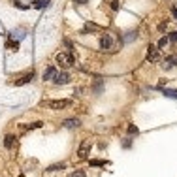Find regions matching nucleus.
I'll return each mask as SVG.
<instances>
[{"label":"nucleus","instance_id":"f257e3e1","mask_svg":"<svg viewBox=\"0 0 177 177\" xmlns=\"http://www.w3.org/2000/svg\"><path fill=\"white\" fill-rule=\"evenodd\" d=\"M42 106H45L49 109H66V107H70L72 106V100H66V98H60V100H43Z\"/></svg>","mask_w":177,"mask_h":177},{"label":"nucleus","instance_id":"f03ea898","mask_svg":"<svg viewBox=\"0 0 177 177\" xmlns=\"http://www.w3.org/2000/svg\"><path fill=\"white\" fill-rule=\"evenodd\" d=\"M91 149H92V141L91 139H83L79 149H77V157H79L81 160L88 158V154H91Z\"/></svg>","mask_w":177,"mask_h":177},{"label":"nucleus","instance_id":"7ed1b4c3","mask_svg":"<svg viewBox=\"0 0 177 177\" xmlns=\"http://www.w3.org/2000/svg\"><path fill=\"white\" fill-rule=\"evenodd\" d=\"M57 62L62 68H70V66H74V55L70 51L68 53H57Z\"/></svg>","mask_w":177,"mask_h":177},{"label":"nucleus","instance_id":"20e7f679","mask_svg":"<svg viewBox=\"0 0 177 177\" xmlns=\"http://www.w3.org/2000/svg\"><path fill=\"white\" fill-rule=\"evenodd\" d=\"M100 49H104V51H111L113 49V38H111V34H102V38H100Z\"/></svg>","mask_w":177,"mask_h":177},{"label":"nucleus","instance_id":"39448f33","mask_svg":"<svg viewBox=\"0 0 177 177\" xmlns=\"http://www.w3.org/2000/svg\"><path fill=\"white\" fill-rule=\"evenodd\" d=\"M34 75H36V74H34V70H30L28 74H25L23 77H19V79L15 81V87H23V85H27V83H30L32 79H34Z\"/></svg>","mask_w":177,"mask_h":177},{"label":"nucleus","instance_id":"423d86ee","mask_svg":"<svg viewBox=\"0 0 177 177\" xmlns=\"http://www.w3.org/2000/svg\"><path fill=\"white\" fill-rule=\"evenodd\" d=\"M147 60H149V62H154V60H158V49L154 47L153 43H151V45L147 47Z\"/></svg>","mask_w":177,"mask_h":177},{"label":"nucleus","instance_id":"0eeeda50","mask_svg":"<svg viewBox=\"0 0 177 177\" xmlns=\"http://www.w3.org/2000/svg\"><path fill=\"white\" fill-rule=\"evenodd\" d=\"M57 85H66V83H70V74H66V72H62V74H57L55 75V79H53Z\"/></svg>","mask_w":177,"mask_h":177},{"label":"nucleus","instance_id":"6e6552de","mask_svg":"<svg viewBox=\"0 0 177 177\" xmlns=\"http://www.w3.org/2000/svg\"><path fill=\"white\" fill-rule=\"evenodd\" d=\"M55 75H57V68H55V66H49V68H45V72H43V81H53Z\"/></svg>","mask_w":177,"mask_h":177},{"label":"nucleus","instance_id":"1a4fd4ad","mask_svg":"<svg viewBox=\"0 0 177 177\" xmlns=\"http://www.w3.org/2000/svg\"><path fill=\"white\" fill-rule=\"evenodd\" d=\"M162 66H164L166 70H170V68H173V66H177V55H173V57H166Z\"/></svg>","mask_w":177,"mask_h":177},{"label":"nucleus","instance_id":"9d476101","mask_svg":"<svg viewBox=\"0 0 177 177\" xmlns=\"http://www.w3.org/2000/svg\"><path fill=\"white\" fill-rule=\"evenodd\" d=\"M79 125H81V121H79V119H66L64 123H62L64 128H77Z\"/></svg>","mask_w":177,"mask_h":177},{"label":"nucleus","instance_id":"9b49d317","mask_svg":"<svg viewBox=\"0 0 177 177\" xmlns=\"http://www.w3.org/2000/svg\"><path fill=\"white\" fill-rule=\"evenodd\" d=\"M15 139H17V138H15L13 134H8L6 139H4V147H6V149H12V147H13V143H15Z\"/></svg>","mask_w":177,"mask_h":177},{"label":"nucleus","instance_id":"f8f14e48","mask_svg":"<svg viewBox=\"0 0 177 177\" xmlns=\"http://www.w3.org/2000/svg\"><path fill=\"white\" fill-rule=\"evenodd\" d=\"M43 123H40V121H38V123H32V125H23V126H21V132H27V130H34V128H40Z\"/></svg>","mask_w":177,"mask_h":177},{"label":"nucleus","instance_id":"ddd939ff","mask_svg":"<svg viewBox=\"0 0 177 177\" xmlns=\"http://www.w3.org/2000/svg\"><path fill=\"white\" fill-rule=\"evenodd\" d=\"M49 4V0H34V8L36 9H42V8H45Z\"/></svg>","mask_w":177,"mask_h":177},{"label":"nucleus","instance_id":"4468645a","mask_svg":"<svg viewBox=\"0 0 177 177\" xmlns=\"http://www.w3.org/2000/svg\"><path fill=\"white\" fill-rule=\"evenodd\" d=\"M164 96H168V98H175L177 100V91H170V88H164Z\"/></svg>","mask_w":177,"mask_h":177},{"label":"nucleus","instance_id":"2eb2a0df","mask_svg":"<svg viewBox=\"0 0 177 177\" xmlns=\"http://www.w3.org/2000/svg\"><path fill=\"white\" fill-rule=\"evenodd\" d=\"M66 168V164H55V166H49L47 172H57V170H64Z\"/></svg>","mask_w":177,"mask_h":177},{"label":"nucleus","instance_id":"dca6fc26","mask_svg":"<svg viewBox=\"0 0 177 177\" xmlns=\"http://www.w3.org/2000/svg\"><path fill=\"white\" fill-rule=\"evenodd\" d=\"M68 177H87V173H85L83 170H75V172H72Z\"/></svg>","mask_w":177,"mask_h":177},{"label":"nucleus","instance_id":"f3484780","mask_svg":"<svg viewBox=\"0 0 177 177\" xmlns=\"http://www.w3.org/2000/svg\"><path fill=\"white\" fill-rule=\"evenodd\" d=\"M87 30H100V27H98V25H94V23H87L83 32H87Z\"/></svg>","mask_w":177,"mask_h":177},{"label":"nucleus","instance_id":"a211bd4d","mask_svg":"<svg viewBox=\"0 0 177 177\" xmlns=\"http://www.w3.org/2000/svg\"><path fill=\"white\" fill-rule=\"evenodd\" d=\"M8 47H9V49H13V51H17V49H19V42L9 40V42H8Z\"/></svg>","mask_w":177,"mask_h":177},{"label":"nucleus","instance_id":"6ab92c4d","mask_svg":"<svg viewBox=\"0 0 177 177\" xmlns=\"http://www.w3.org/2000/svg\"><path fill=\"white\" fill-rule=\"evenodd\" d=\"M138 132H139V130H138V126H134V125H128V134H130V136H134V134L138 136Z\"/></svg>","mask_w":177,"mask_h":177},{"label":"nucleus","instance_id":"aec40b11","mask_svg":"<svg viewBox=\"0 0 177 177\" xmlns=\"http://www.w3.org/2000/svg\"><path fill=\"white\" fill-rule=\"evenodd\" d=\"M13 6H17L19 9H28V6H27V4H21L19 0H13Z\"/></svg>","mask_w":177,"mask_h":177},{"label":"nucleus","instance_id":"412c9836","mask_svg":"<svg viewBox=\"0 0 177 177\" xmlns=\"http://www.w3.org/2000/svg\"><path fill=\"white\" fill-rule=\"evenodd\" d=\"M106 160H91V166H106Z\"/></svg>","mask_w":177,"mask_h":177},{"label":"nucleus","instance_id":"4be33fe9","mask_svg":"<svg viewBox=\"0 0 177 177\" xmlns=\"http://www.w3.org/2000/svg\"><path fill=\"white\" fill-rule=\"evenodd\" d=\"M170 40H168V36H164V38H160V42H158V47H164L166 43H168Z\"/></svg>","mask_w":177,"mask_h":177},{"label":"nucleus","instance_id":"5701e85b","mask_svg":"<svg viewBox=\"0 0 177 177\" xmlns=\"http://www.w3.org/2000/svg\"><path fill=\"white\" fill-rule=\"evenodd\" d=\"M130 145H132V138H126V139H125V143H123V147H125V149H128Z\"/></svg>","mask_w":177,"mask_h":177},{"label":"nucleus","instance_id":"b1692460","mask_svg":"<svg viewBox=\"0 0 177 177\" xmlns=\"http://www.w3.org/2000/svg\"><path fill=\"white\" fill-rule=\"evenodd\" d=\"M168 40L170 42H177V32H172V34L168 36Z\"/></svg>","mask_w":177,"mask_h":177},{"label":"nucleus","instance_id":"393cba45","mask_svg":"<svg viewBox=\"0 0 177 177\" xmlns=\"http://www.w3.org/2000/svg\"><path fill=\"white\" fill-rule=\"evenodd\" d=\"M111 8L117 12V9H119V0H111Z\"/></svg>","mask_w":177,"mask_h":177},{"label":"nucleus","instance_id":"a878e982","mask_svg":"<svg viewBox=\"0 0 177 177\" xmlns=\"http://www.w3.org/2000/svg\"><path fill=\"white\" fill-rule=\"evenodd\" d=\"M100 88H102V79L96 83V87H94V92H100Z\"/></svg>","mask_w":177,"mask_h":177},{"label":"nucleus","instance_id":"bb28decb","mask_svg":"<svg viewBox=\"0 0 177 177\" xmlns=\"http://www.w3.org/2000/svg\"><path fill=\"white\" fill-rule=\"evenodd\" d=\"M166 27H168V21H164V23H160V25H158V28H160V30H164Z\"/></svg>","mask_w":177,"mask_h":177},{"label":"nucleus","instance_id":"cd10ccee","mask_svg":"<svg viewBox=\"0 0 177 177\" xmlns=\"http://www.w3.org/2000/svg\"><path fill=\"white\" fill-rule=\"evenodd\" d=\"M172 13H173V17H175V21H177V8H175V6H172Z\"/></svg>","mask_w":177,"mask_h":177},{"label":"nucleus","instance_id":"c85d7f7f","mask_svg":"<svg viewBox=\"0 0 177 177\" xmlns=\"http://www.w3.org/2000/svg\"><path fill=\"white\" fill-rule=\"evenodd\" d=\"M74 2H75V4H81V6H83V4H87V2H88V0H74Z\"/></svg>","mask_w":177,"mask_h":177}]
</instances>
